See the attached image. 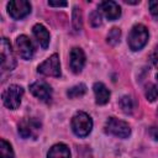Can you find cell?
Masks as SVG:
<instances>
[{
    "mask_svg": "<svg viewBox=\"0 0 158 158\" xmlns=\"http://www.w3.org/2000/svg\"><path fill=\"white\" fill-rule=\"evenodd\" d=\"M148 37H149V33H148V30L144 25H141V23H137L135 25L130 33H128V46L132 51H139L142 49L147 41H148Z\"/></svg>",
    "mask_w": 158,
    "mask_h": 158,
    "instance_id": "obj_1",
    "label": "cell"
},
{
    "mask_svg": "<svg viewBox=\"0 0 158 158\" xmlns=\"http://www.w3.org/2000/svg\"><path fill=\"white\" fill-rule=\"evenodd\" d=\"M72 130L78 137H86L93 130L91 117L86 112H77L72 117Z\"/></svg>",
    "mask_w": 158,
    "mask_h": 158,
    "instance_id": "obj_2",
    "label": "cell"
},
{
    "mask_svg": "<svg viewBox=\"0 0 158 158\" xmlns=\"http://www.w3.org/2000/svg\"><path fill=\"white\" fill-rule=\"evenodd\" d=\"M22 95H23V89L22 86L20 85H16V84H12L10 86H7L1 98H2V102L4 105L10 109V110H16L20 104H21V99H22Z\"/></svg>",
    "mask_w": 158,
    "mask_h": 158,
    "instance_id": "obj_3",
    "label": "cell"
},
{
    "mask_svg": "<svg viewBox=\"0 0 158 158\" xmlns=\"http://www.w3.org/2000/svg\"><path fill=\"white\" fill-rule=\"evenodd\" d=\"M19 133L22 138H37L42 123L35 117H25L19 122Z\"/></svg>",
    "mask_w": 158,
    "mask_h": 158,
    "instance_id": "obj_4",
    "label": "cell"
},
{
    "mask_svg": "<svg viewBox=\"0 0 158 158\" xmlns=\"http://www.w3.org/2000/svg\"><path fill=\"white\" fill-rule=\"evenodd\" d=\"M105 131L120 138H127L131 135V127L127 122L116 117H109L105 122Z\"/></svg>",
    "mask_w": 158,
    "mask_h": 158,
    "instance_id": "obj_5",
    "label": "cell"
},
{
    "mask_svg": "<svg viewBox=\"0 0 158 158\" xmlns=\"http://www.w3.org/2000/svg\"><path fill=\"white\" fill-rule=\"evenodd\" d=\"M38 73L47 75V77H56L59 78L60 77V63H59V57L57 53L52 54L49 58H47L44 62H42L38 68H37Z\"/></svg>",
    "mask_w": 158,
    "mask_h": 158,
    "instance_id": "obj_6",
    "label": "cell"
},
{
    "mask_svg": "<svg viewBox=\"0 0 158 158\" xmlns=\"http://www.w3.org/2000/svg\"><path fill=\"white\" fill-rule=\"evenodd\" d=\"M7 12L15 20H21L31 12V4L27 0H11L7 2Z\"/></svg>",
    "mask_w": 158,
    "mask_h": 158,
    "instance_id": "obj_7",
    "label": "cell"
},
{
    "mask_svg": "<svg viewBox=\"0 0 158 158\" xmlns=\"http://www.w3.org/2000/svg\"><path fill=\"white\" fill-rule=\"evenodd\" d=\"M16 67V58L7 38L1 40V68L2 70H14Z\"/></svg>",
    "mask_w": 158,
    "mask_h": 158,
    "instance_id": "obj_8",
    "label": "cell"
},
{
    "mask_svg": "<svg viewBox=\"0 0 158 158\" xmlns=\"http://www.w3.org/2000/svg\"><path fill=\"white\" fill-rule=\"evenodd\" d=\"M16 49H17V53L19 56L22 58V59H31L33 57V53H35V47H33V43L31 42V40L25 36V35H21L16 38Z\"/></svg>",
    "mask_w": 158,
    "mask_h": 158,
    "instance_id": "obj_9",
    "label": "cell"
},
{
    "mask_svg": "<svg viewBox=\"0 0 158 158\" xmlns=\"http://www.w3.org/2000/svg\"><path fill=\"white\" fill-rule=\"evenodd\" d=\"M69 63H70V69L73 70V73L78 74L83 70L84 65H85V53L81 48L79 47H74L70 51V57H69Z\"/></svg>",
    "mask_w": 158,
    "mask_h": 158,
    "instance_id": "obj_10",
    "label": "cell"
},
{
    "mask_svg": "<svg viewBox=\"0 0 158 158\" xmlns=\"http://www.w3.org/2000/svg\"><path fill=\"white\" fill-rule=\"evenodd\" d=\"M30 91L33 96L42 101H48L52 98V89L46 81H35L30 85Z\"/></svg>",
    "mask_w": 158,
    "mask_h": 158,
    "instance_id": "obj_11",
    "label": "cell"
},
{
    "mask_svg": "<svg viewBox=\"0 0 158 158\" xmlns=\"http://www.w3.org/2000/svg\"><path fill=\"white\" fill-rule=\"evenodd\" d=\"M99 10L105 15L107 20H117L121 16V7L115 1H101L99 4Z\"/></svg>",
    "mask_w": 158,
    "mask_h": 158,
    "instance_id": "obj_12",
    "label": "cell"
},
{
    "mask_svg": "<svg viewBox=\"0 0 158 158\" xmlns=\"http://www.w3.org/2000/svg\"><path fill=\"white\" fill-rule=\"evenodd\" d=\"M32 32H33V36L36 37V40L38 41L40 46L43 49H46L48 47V44H49V32H48V30L43 25L36 23L32 27Z\"/></svg>",
    "mask_w": 158,
    "mask_h": 158,
    "instance_id": "obj_13",
    "label": "cell"
},
{
    "mask_svg": "<svg viewBox=\"0 0 158 158\" xmlns=\"http://www.w3.org/2000/svg\"><path fill=\"white\" fill-rule=\"evenodd\" d=\"M94 94H95V101L98 105H105L110 99V91L109 89L100 81L95 83L93 86Z\"/></svg>",
    "mask_w": 158,
    "mask_h": 158,
    "instance_id": "obj_14",
    "label": "cell"
},
{
    "mask_svg": "<svg viewBox=\"0 0 158 158\" xmlns=\"http://www.w3.org/2000/svg\"><path fill=\"white\" fill-rule=\"evenodd\" d=\"M47 158H70V151L67 144L57 143L49 148Z\"/></svg>",
    "mask_w": 158,
    "mask_h": 158,
    "instance_id": "obj_15",
    "label": "cell"
},
{
    "mask_svg": "<svg viewBox=\"0 0 158 158\" xmlns=\"http://www.w3.org/2000/svg\"><path fill=\"white\" fill-rule=\"evenodd\" d=\"M118 105H120L122 112H125V114H127V115H131V114L133 112L135 107H136L135 100H133L131 96H128V95L122 96V98L120 99V101H118Z\"/></svg>",
    "mask_w": 158,
    "mask_h": 158,
    "instance_id": "obj_16",
    "label": "cell"
},
{
    "mask_svg": "<svg viewBox=\"0 0 158 158\" xmlns=\"http://www.w3.org/2000/svg\"><path fill=\"white\" fill-rule=\"evenodd\" d=\"M86 93V85L85 84H77L67 90V95L69 99H75L79 96H83Z\"/></svg>",
    "mask_w": 158,
    "mask_h": 158,
    "instance_id": "obj_17",
    "label": "cell"
},
{
    "mask_svg": "<svg viewBox=\"0 0 158 158\" xmlns=\"http://www.w3.org/2000/svg\"><path fill=\"white\" fill-rule=\"evenodd\" d=\"M0 157L1 158H14V151H12V147L11 144L1 138L0 139Z\"/></svg>",
    "mask_w": 158,
    "mask_h": 158,
    "instance_id": "obj_18",
    "label": "cell"
},
{
    "mask_svg": "<svg viewBox=\"0 0 158 158\" xmlns=\"http://www.w3.org/2000/svg\"><path fill=\"white\" fill-rule=\"evenodd\" d=\"M144 95H146V99L151 102L156 101L158 99V86L156 84H147L146 85V89H144Z\"/></svg>",
    "mask_w": 158,
    "mask_h": 158,
    "instance_id": "obj_19",
    "label": "cell"
},
{
    "mask_svg": "<svg viewBox=\"0 0 158 158\" xmlns=\"http://www.w3.org/2000/svg\"><path fill=\"white\" fill-rule=\"evenodd\" d=\"M73 27L75 31H80L83 27V21H81V11L77 6L73 9Z\"/></svg>",
    "mask_w": 158,
    "mask_h": 158,
    "instance_id": "obj_20",
    "label": "cell"
},
{
    "mask_svg": "<svg viewBox=\"0 0 158 158\" xmlns=\"http://www.w3.org/2000/svg\"><path fill=\"white\" fill-rule=\"evenodd\" d=\"M120 37H121V31H120V28L114 27V28L110 30V32H109V35H107V43L115 46L116 43L120 42Z\"/></svg>",
    "mask_w": 158,
    "mask_h": 158,
    "instance_id": "obj_21",
    "label": "cell"
},
{
    "mask_svg": "<svg viewBox=\"0 0 158 158\" xmlns=\"http://www.w3.org/2000/svg\"><path fill=\"white\" fill-rule=\"evenodd\" d=\"M101 22H102V21H101V15H100V11H99V10H96V11H94V12L90 14V23H91L94 27L100 26Z\"/></svg>",
    "mask_w": 158,
    "mask_h": 158,
    "instance_id": "obj_22",
    "label": "cell"
},
{
    "mask_svg": "<svg viewBox=\"0 0 158 158\" xmlns=\"http://www.w3.org/2000/svg\"><path fill=\"white\" fill-rule=\"evenodd\" d=\"M148 6H149L151 14H152L156 19H158V0H152V1H149V2H148Z\"/></svg>",
    "mask_w": 158,
    "mask_h": 158,
    "instance_id": "obj_23",
    "label": "cell"
},
{
    "mask_svg": "<svg viewBox=\"0 0 158 158\" xmlns=\"http://www.w3.org/2000/svg\"><path fill=\"white\" fill-rule=\"evenodd\" d=\"M148 133H149V136L154 139V141H158V127H151L149 128V131H148Z\"/></svg>",
    "mask_w": 158,
    "mask_h": 158,
    "instance_id": "obj_24",
    "label": "cell"
},
{
    "mask_svg": "<svg viewBox=\"0 0 158 158\" xmlns=\"http://www.w3.org/2000/svg\"><path fill=\"white\" fill-rule=\"evenodd\" d=\"M48 5L49 6H57V7H63V6H67L68 4L65 1H48Z\"/></svg>",
    "mask_w": 158,
    "mask_h": 158,
    "instance_id": "obj_25",
    "label": "cell"
},
{
    "mask_svg": "<svg viewBox=\"0 0 158 158\" xmlns=\"http://www.w3.org/2000/svg\"><path fill=\"white\" fill-rule=\"evenodd\" d=\"M125 2H126V4H138V2H139V0H136V1H131V0H125Z\"/></svg>",
    "mask_w": 158,
    "mask_h": 158,
    "instance_id": "obj_26",
    "label": "cell"
},
{
    "mask_svg": "<svg viewBox=\"0 0 158 158\" xmlns=\"http://www.w3.org/2000/svg\"><path fill=\"white\" fill-rule=\"evenodd\" d=\"M156 78H157V80H158V73H157V75H156Z\"/></svg>",
    "mask_w": 158,
    "mask_h": 158,
    "instance_id": "obj_27",
    "label": "cell"
}]
</instances>
